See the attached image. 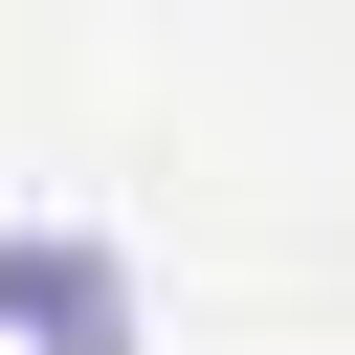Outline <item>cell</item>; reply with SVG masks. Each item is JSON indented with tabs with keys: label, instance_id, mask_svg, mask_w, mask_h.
<instances>
[{
	"label": "cell",
	"instance_id": "1",
	"mask_svg": "<svg viewBox=\"0 0 355 355\" xmlns=\"http://www.w3.org/2000/svg\"><path fill=\"white\" fill-rule=\"evenodd\" d=\"M0 333L22 355H133V266L89 222H0Z\"/></svg>",
	"mask_w": 355,
	"mask_h": 355
}]
</instances>
